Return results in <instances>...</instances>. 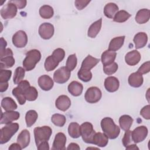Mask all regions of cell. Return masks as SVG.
<instances>
[{
    "instance_id": "obj_10",
    "label": "cell",
    "mask_w": 150,
    "mask_h": 150,
    "mask_svg": "<svg viewBox=\"0 0 150 150\" xmlns=\"http://www.w3.org/2000/svg\"><path fill=\"white\" fill-rule=\"evenodd\" d=\"M12 43L18 48L25 47L28 43V36L25 31L20 30L17 31L12 36Z\"/></svg>"
},
{
    "instance_id": "obj_17",
    "label": "cell",
    "mask_w": 150,
    "mask_h": 150,
    "mask_svg": "<svg viewBox=\"0 0 150 150\" xmlns=\"http://www.w3.org/2000/svg\"><path fill=\"white\" fill-rule=\"evenodd\" d=\"M141 56L138 51L134 50L128 52L125 56V61L126 63L129 66H135L137 64L140 60Z\"/></svg>"
},
{
    "instance_id": "obj_36",
    "label": "cell",
    "mask_w": 150,
    "mask_h": 150,
    "mask_svg": "<svg viewBox=\"0 0 150 150\" xmlns=\"http://www.w3.org/2000/svg\"><path fill=\"white\" fill-rule=\"evenodd\" d=\"M131 15L125 10H121L118 11L113 18V21L118 23H122L127 21Z\"/></svg>"
},
{
    "instance_id": "obj_29",
    "label": "cell",
    "mask_w": 150,
    "mask_h": 150,
    "mask_svg": "<svg viewBox=\"0 0 150 150\" xmlns=\"http://www.w3.org/2000/svg\"><path fill=\"white\" fill-rule=\"evenodd\" d=\"M125 38V36H121L112 39L109 43L108 50L114 52L119 50L124 45Z\"/></svg>"
},
{
    "instance_id": "obj_52",
    "label": "cell",
    "mask_w": 150,
    "mask_h": 150,
    "mask_svg": "<svg viewBox=\"0 0 150 150\" xmlns=\"http://www.w3.org/2000/svg\"><path fill=\"white\" fill-rule=\"evenodd\" d=\"M13 56V52L11 49L7 48L4 52L1 53L0 57L2 58V57H6V56Z\"/></svg>"
},
{
    "instance_id": "obj_42",
    "label": "cell",
    "mask_w": 150,
    "mask_h": 150,
    "mask_svg": "<svg viewBox=\"0 0 150 150\" xmlns=\"http://www.w3.org/2000/svg\"><path fill=\"white\" fill-rule=\"evenodd\" d=\"M77 63V59L76 56V54H72L69 56V57L67 59L66 63V67L68 70H69L70 71L73 70Z\"/></svg>"
},
{
    "instance_id": "obj_3",
    "label": "cell",
    "mask_w": 150,
    "mask_h": 150,
    "mask_svg": "<svg viewBox=\"0 0 150 150\" xmlns=\"http://www.w3.org/2000/svg\"><path fill=\"white\" fill-rule=\"evenodd\" d=\"M19 124L16 122H12L2 127L0 131V144L2 145L7 143L11 139L12 136L16 133L19 129Z\"/></svg>"
},
{
    "instance_id": "obj_57",
    "label": "cell",
    "mask_w": 150,
    "mask_h": 150,
    "mask_svg": "<svg viewBox=\"0 0 150 150\" xmlns=\"http://www.w3.org/2000/svg\"><path fill=\"white\" fill-rule=\"evenodd\" d=\"M125 148L126 149H139V148L137 146L136 144H129L125 147Z\"/></svg>"
},
{
    "instance_id": "obj_41",
    "label": "cell",
    "mask_w": 150,
    "mask_h": 150,
    "mask_svg": "<svg viewBox=\"0 0 150 150\" xmlns=\"http://www.w3.org/2000/svg\"><path fill=\"white\" fill-rule=\"evenodd\" d=\"M78 78L84 82H88L92 79V73L90 70L80 68L77 73Z\"/></svg>"
},
{
    "instance_id": "obj_31",
    "label": "cell",
    "mask_w": 150,
    "mask_h": 150,
    "mask_svg": "<svg viewBox=\"0 0 150 150\" xmlns=\"http://www.w3.org/2000/svg\"><path fill=\"white\" fill-rule=\"evenodd\" d=\"M133 118L128 115H122L119 118V124L120 127L124 131H126L131 128L132 122Z\"/></svg>"
},
{
    "instance_id": "obj_13",
    "label": "cell",
    "mask_w": 150,
    "mask_h": 150,
    "mask_svg": "<svg viewBox=\"0 0 150 150\" xmlns=\"http://www.w3.org/2000/svg\"><path fill=\"white\" fill-rule=\"evenodd\" d=\"M20 114L18 111H6L1 113V124H9L13 121H16L19 118Z\"/></svg>"
},
{
    "instance_id": "obj_1",
    "label": "cell",
    "mask_w": 150,
    "mask_h": 150,
    "mask_svg": "<svg viewBox=\"0 0 150 150\" xmlns=\"http://www.w3.org/2000/svg\"><path fill=\"white\" fill-rule=\"evenodd\" d=\"M101 127L103 132L111 139H115L120 133V127L115 124L114 120L110 117H105L101 121Z\"/></svg>"
},
{
    "instance_id": "obj_58",
    "label": "cell",
    "mask_w": 150,
    "mask_h": 150,
    "mask_svg": "<svg viewBox=\"0 0 150 150\" xmlns=\"http://www.w3.org/2000/svg\"><path fill=\"white\" fill-rule=\"evenodd\" d=\"M99 149V148H93V147H90V148H87V149Z\"/></svg>"
},
{
    "instance_id": "obj_54",
    "label": "cell",
    "mask_w": 150,
    "mask_h": 150,
    "mask_svg": "<svg viewBox=\"0 0 150 150\" xmlns=\"http://www.w3.org/2000/svg\"><path fill=\"white\" fill-rule=\"evenodd\" d=\"M9 150H21L22 148L21 146L17 142L12 144L8 148Z\"/></svg>"
},
{
    "instance_id": "obj_12",
    "label": "cell",
    "mask_w": 150,
    "mask_h": 150,
    "mask_svg": "<svg viewBox=\"0 0 150 150\" xmlns=\"http://www.w3.org/2000/svg\"><path fill=\"white\" fill-rule=\"evenodd\" d=\"M16 13L17 7L9 1L1 9V15L4 19H12L16 15Z\"/></svg>"
},
{
    "instance_id": "obj_33",
    "label": "cell",
    "mask_w": 150,
    "mask_h": 150,
    "mask_svg": "<svg viewBox=\"0 0 150 150\" xmlns=\"http://www.w3.org/2000/svg\"><path fill=\"white\" fill-rule=\"evenodd\" d=\"M68 133L73 138H78L81 136L80 126L77 122H71L68 127Z\"/></svg>"
},
{
    "instance_id": "obj_55",
    "label": "cell",
    "mask_w": 150,
    "mask_h": 150,
    "mask_svg": "<svg viewBox=\"0 0 150 150\" xmlns=\"http://www.w3.org/2000/svg\"><path fill=\"white\" fill-rule=\"evenodd\" d=\"M7 45L6 41L3 38H1V47H0V53L4 52L6 49V46Z\"/></svg>"
},
{
    "instance_id": "obj_48",
    "label": "cell",
    "mask_w": 150,
    "mask_h": 150,
    "mask_svg": "<svg viewBox=\"0 0 150 150\" xmlns=\"http://www.w3.org/2000/svg\"><path fill=\"white\" fill-rule=\"evenodd\" d=\"M140 115L146 120L150 119V105L144 106L140 111Z\"/></svg>"
},
{
    "instance_id": "obj_44",
    "label": "cell",
    "mask_w": 150,
    "mask_h": 150,
    "mask_svg": "<svg viewBox=\"0 0 150 150\" xmlns=\"http://www.w3.org/2000/svg\"><path fill=\"white\" fill-rule=\"evenodd\" d=\"M12 76V71L9 70L1 69L0 71V82H8Z\"/></svg>"
},
{
    "instance_id": "obj_53",
    "label": "cell",
    "mask_w": 150,
    "mask_h": 150,
    "mask_svg": "<svg viewBox=\"0 0 150 150\" xmlns=\"http://www.w3.org/2000/svg\"><path fill=\"white\" fill-rule=\"evenodd\" d=\"M8 82H0V91L1 93L5 91L8 87Z\"/></svg>"
},
{
    "instance_id": "obj_27",
    "label": "cell",
    "mask_w": 150,
    "mask_h": 150,
    "mask_svg": "<svg viewBox=\"0 0 150 150\" xmlns=\"http://www.w3.org/2000/svg\"><path fill=\"white\" fill-rule=\"evenodd\" d=\"M150 18V11L148 9H141L138 11L135 16V21L139 24L146 23Z\"/></svg>"
},
{
    "instance_id": "obj_20",
    "label": "cell",
    "mask_w": 150,
    "mask_h": 150,
    "mask_svg": "<svg viewBox=\"0 0 150 150\" xmlns=\"http://www.w3.org/2000/svg\"><path fill=\"white\" fill-rule=\"evenodd\" d=\"M108 142V138L104 133L96 132L92 139V144L100 147H105Z\"/></svg>"
},
{
    "instance_id": "obj_39",
    "label": "cell",
    "mask_w": 150,
    "mask_h": 150,
    "mask_svg": "<svg viewBox=\"0 0 150 150\" xmlns=\"http://www.w3.org/2000/svg\"><path fill=\"white\" fill-rule=\"evenodd\" d=\"M25 96L26 100L33 101L36 100L38 97V92L35 87L30 86L25 91Z\"/></svg>"
},
{
    "instance_id": "obj_23",
    "label": "cell",
    "mask_w": 150,
    "mask_h": 150,
    "mask_svg": "<svg viewBox=\"0 0 150 150\" xmlns=\"http://www.w3.org/2000/svg\"><path fill=\"white\" fill-rule=\"evenodd\" d=\"M117 53L115 52L106 50L101 54V60L103 66H107L114 62L116 58Z\"/></svg>"
},
{
    "instance_id": "obj_35",
    "label": "cell",
    "mask_w": 150,
    "mask_h": 150,
    "mask_svg": "<svg viewBox=\"0 0 150 150\" xmlns=\"http://www.w3.org/2000/svg\"><path fill=\"white\" fill-rule=\"evenodd\" d=\"M38 114L35 110H30L26 112L25 115V121L28 127H32L36 121Z\"/></svg>"
},
{
    "instance_id": "obj_8",
    "label": "cell",
    "mask_w": 150,
    "mask_h": 150,
    "mask_svg": "<svg viewBox=\"0 0 150 150\" xmlns=\"http://www.w3.org/2000/svg\"><path fill=\"white\" fill-rule=\"evenodd\" d=\"M71 76V71L65 66L61 67L56 70L53 74L54 81L59 84H63L67 82Z\"/></svg>"
},
{
    "instance_id": "obj_21",
    "label": "cell",
    "mask_w": 150,
    "mask_h": 150,
    "mask_svg": "<svg viewBox=\"0 0 150 150\" xmlns=\"http://www.w3.org/2000/svg\"><path fill=\"white\" fill-rule=\"evenodd\" d=\"M133 41L137 49L142 48L145 46L147 43L148 36L145 32H138L134 36Z\"/></svg>"
},
{
    "instance_id": "obj_9",
    "label": "cell",
    "mask_w": 150,
    "mask_h": 150,
    "mask_svg": "<svg viewBox=\"0 0 150 150\" xmlns=\"http://www.w3.org/2000/svg\"><path fill=\"white\" fill-rule=\"evenodd\" d=\"M148 132V128L145 126L137 127L131 132L132 141L135 144L142 142L147 137Z\"/></svg>"
},
{
    "instance_id": "obj_47",
    "label": "cell",
    "mask_w": 150,
    "mask_h": 150,
    "mask_svg": "<svg viewBox=\"0 0 150 150\" xmlns=\"http://www.w3.org/2000/svg\"><path fill=\"white\" fill-rule=\"evenodd\" d=\"M150 70V62L149 61H147L146 62L144 63L138 69L137 72L140 73L141 74H145L148 73Z\"/></svg>"
},
{
    "instance_id": "obj_51",
    "label": "cell",
    "mask_w": 150,
    "mask_h": 150,
    "mask_svg": "<svg viewBox=\"0 0 150 150\" xmlns=\"http://www.w3.org/2000/svg\"><path fill=\"white\" fill-rule=\"evenodd\" d=\"M37 149L38 150H49V145L47 141H43L40 142L37 146Z\"/></svg>"
},
{
    "instance_id": "obj_5",
    "label": "cell",
    "mask_w": 150,
    "mask_h": 150,
    "mask_svg": "<svg viewBox=\"0 0 150 150\" xmlns=\"http://www.w3.org/2000/svg\"><path fill=\"white\" fill-rule=\"evenodd\" d=\"M30 86V83L28 81L22 80L16 87L12 90V94L16 98L20 105H23L25 103L26 99L25 96V93Z\"/></svg>"
},
{
    "instance_id": "obj_56",
    "label": "cell",
    "mask_w": 150,
    "mask_h": 150,
    "mask_svg": "<svg viewBox=\"0 0 150 150\" xmlns=\"http://www.w3.org/2000/svg\"><path fill=\"white\" fill-rule=\"evenodd\" d=\"M67 149H69V150H70V149H73V150H74V149H77V150H79L80 149V146H79V145L76 143H74V142H72V143H70L67 148Z\"/></svg>"
},
{
    "instance_id": "obj_14",
    "label": "cell",
    "mask_w": 150,
    "mask_h": 150,
    "mask_svg": "<svg viewBox=\"0 0 150 150\" xmlns=\"http://www.w3.org/2000/svg\"><path fill=\"white\" fill-rule=\"evenodd\" d=\"M66 137L63 132L57 133L54 137L53 145L52 150H64L66 149Z\"/></svg>"
},
{
    "instance_id": "obj_2",
    "label": "cell",
    "mask_w": 150,
    "mask_h": 150,
    "mask_svg": "<svg viewBox=\"0 0 150 150\" xmlns=\"http://www.w3.org/2000/svg\"><path fill=\"white\" fill-rule=\"evenodd\" d=\"M41 59V53L37 49H32L26 53L22 64L26 71H31L35 69L36 64Z\"/></svg>"
},
{
    "instance_id": "obj_19",
    "label": "cell",
    "mask_w": 150,
    "mask_h": 150,
    "mask_svg": "<svg viewBox=\"0 0 150 150\" xmlns=\"http://www.w3.org/2000/svg\"><path fill=\"white\" fill-rule=\"evenodd\" d=\"M128 84L130 86L135 88L141 87L144 82L142 75L138 72L131 73L128 77Z\"/></svg>"
},
{
    "instance_id": "obj_15",
    "label": "cell",
    "mask_w": 150,
    "mask_h": 150,
    "mask_svg": "<svg viewBox=\"0 0 150 150\" xmlns=\"http://www.w3.org/2000/svg\"><path fill=\"white\" fill-rule=\"evenodd\" d=\"M120 86V82L117 78L114 76H109L105 79L104 87L106 90L113 93L118 90Z\"/></svg>"
},
{
    "instance_id": "obj_24",
    "label": "cell",
    "mask_w": 150,
    "mask_h": 150,
    "mask_svg": "<svg viewBox=\"0 0 150 150\" xmlns=\"http://www.w3.org/2000/svg\"><path fill=\"white\" fill-rule=\"evenodd\" d=\"M102 26V18L93 22L89 27L87 36L91 38H95L100 32Z\"/></svg>"
},
{
    "instance_id": "obj_28",
    "label": "cell",
    "mask_w": 150,
    "mask_h": 150,
    "mask_svg": "<svg viewBox=\"0 0 150 150\" xmlns=\"http://www.w3.org/2000/svg\"><path fill=\"white\" fill-rule=\"evenodd\" d=\"M118 11V6L115 3L110 2L107 4L104 8V15L110 19H113L116 13Z\"/></svg>"
},
{
    "instance_id": "obj_16",
    "label": "cell",
    "mask_w": 150,
    "mask_h": 150,
    "mask_svg": "<svg viewBox=\"0 0 150 150\" xmlns=\"http://www.w3.org/2000/svg\"><path fill=\"white\" fill-rule=\"evenodd\" d=\"M55 105L58 110L62 111H66L71 105L70 99L66 95H61L56 99Z\"/></svg>"
},
{
    "instance_id": "obj_6",
    "label": "cell",
    "mask_w": 150,
    "mask_h": 150,
    "mask_svg": "<svg viewBox=\"0 0 150 150\" xmlns=\"http://www.w3.org/2000/svg\"><path fill=\"white\" fill-rule=\"evenodd\" d=\"M96 131L93 124L89 122H85L80 125L81 137L86 143L92 144V139Z\"/></svg>"
},
{
    "instance_id": "obj_37",
    "label": "cell",
    "mask_w": 150,
    "mask_h": 150,
    "mask_svg": "<svg viewBox=\"0 0 150 150\" xmlns=\"http://www.w3.org/2000/svg\"><path fill=\"white\" fill-rule=\"evenodd\" d=\"M1 69H8L12 67L15 63V60L13 56H6L0 59Z\"/></svg>"
},
{
    "instance_id": "obj_45",
    "label": "cell",
    "mask_w": 150,
    "mask_h": 150,
    "mask_svg": "<svg viewBox=\"0 0 150 150\" xmlns=\"http://www.w3.org/2000/svg\"><path fill=\"white\" fill-rule=\"evenodd\" d=\"M52 55L60 63L64 58L65 52L62 48H57V49L54 50Z\"/></svg>"
},
{
    "instance_id": "obj_43",
    "label": "cell",
    "mask_w": 150,
    "mask_h": 150,
    "mask_svg": "<svg viewBox=\"0 0 150 150\" xmlns=\"http://www.w3.org/2000/svg\"><path fill=\"white\" fill-rule=\"evenodd\" d=\"M118 66L117 63L113 62L110 64L103 66V71L107 75H112L114 74L118 70Z\"/></svg>"
},
{
    "instance_id": "obj_18",
    "label": "cell",
    "mask_w": 150,
    "mask_h": 150,
    "mask_svg": "<svg viewBox=\"0 0 150 150\" xmlns=\"http://www.w3.org/2000/svg\"><path fill=\"white\" fill-rule=\"evenodd\" d=\"M38 84L44 91H49L53 87V80L48 75H42L38 79Z\"/></svg>"
},
{
    "instance_id": "obj_4",
    "label": "cell",
    "mask_w": 150,
    "mask_h": 150,
    "mask_svg": "<svg viewBox=\"0 0 150 150\" xmlns=\"http://www.w3.org/2000/svg\"><path fill=\"white\" fill-rule=\"evenodd\" d=\"M36 146L43 141H48L52 134V129L49 126L36 127L33 131Z\"/></svg>"
},
{
    "instance_id": "obj_38",
    "label": "cell",
    "mask_w": 150,
    "mask_h": 150,
    "mask_svg": "<svg viewBox=\"0 0 150 150\" xmlns=\"http://www.w3.org/2000/svg\"><path fill=\"white\" fill-rule=\"evenodd\" d=\"M25 70L24 68L22 67H18L14 73L13 81L15 84H18L21 81L23 80L25 74Z\"/></svg>"
},
{
    "instance_id": "obj_25",
    "label": "cell",
    "mask_w": 150,
    "mask_h": 150,
    "mask_svg": "<svg viewBox=\"0 0 150 150\" xmlns=\"http://www.w3.org/2000/svg\"><path fill=\"white\" fill-rule=\"evenodd\" d=\"M67 89L72 96L77 97L81 94L83 90V86L80 83L77 81H73L69 84Z\"/></svg>"
},
{
    "instance_id": "obj_34",
    "label": "cell",
    "mask_w": 150,
    "mask_h": 150,
    "mask_svg": "<svg viewBox=\"0 0 150 150\" xmlns=\"http://www.w3.org/2000/svg\"><path fill=\"white\" fill-rule=\"evenodd\" d=\"M59 62L52 56H49L45 60L44 67L46 71H50L54 70L59 65Z\"/></svg>"
},
{
    "instance_id": "obj_46",
    "label": "cell",
    "mask_w": 150,
    "mask_h": 150,
    "mask_svg": "<svg viewBox=\"0 0 150 150\" xmlns=\"http://www.w3.org/2000/svg\"><path fill=\"white\" fill-rule=\"evenodd\" d=\"M131 131L130 130H127L125 131L124 137L122 138V144L123 145L126 147L127 145H128L131 141H132V136H131Z\"/></svg>"
},
{
    "instance_id": "obj_49",
    "label": "cell",
    "mask_w": 150,
    "mask_h": 150,
    "mask_svg": "<svg viewBox=\"0 0 150 150\" xmlns=\"http://www.w3.org/2000/svg\"><path fill=\"white\" fill-rule=\"evenodd\" d=\"M90 2V1L76 0L74 2V4L78 10H82L84 8H86Z\"/></svg>"
},
{
    "instance_id": "obj_7",
    "label": "cell",
    "mask_w": 150,
    "mask_h": 150,
    "mask_svg": "<svg viewBox=\"0 0 150 150\" xmlns=\"http://www.w3.org/2000/svg\"><path fill=\"white\" fill-rule=\"evenodd\" d=\"M102 97V93L100 89L97 87H91L86 91L84 98L86 101L90 104L98 102Z\"/></svg>"
},
{
    "instance_id": "obj_22",
    "label": "cell",
    "mask_w": 150,
    "mask_h": 150,
    "mask_svg": "<svg viewBox=\"0 0 150 150\" xmlns=\"http://www.w3.org/2000/svg\"><path fill=\"white\" fill-rule=\"evenodd\" d=\"M30 140V132L27 129L22 130L20 134L18 135L17 138V142L21 146L22 149L27 147Z\"/></svg>"
},
{
    "instance_id": "obj_26",
    "label": "cell",
    "mask_w": 150,
    "mask_h": 150,
    "mask_svg": "<svg viewBox=\"0 0 150 150\" xmlns=\"http://www.w3.org/2000/svg\"><path fill=\"white\" fill-rule=\"evenodd\" d=\"M100 62V59L95 58L91 55H88L82 62L81 68L90 70L95 67Z\"/></svg>"
},
{
    "instance_id": "obj_50",
    "label": "cell",
    "mask_w": 150,
    "mask_h": 150,
    "mask_svg": "<svg viewBox=\"0 0 150 150\" xmlns=\"http://www.w3.org/2000/svg\"><path fill=\"white\" fill-rule=\"evenodd\" d=\"M9 2L14 4L19 9L24 8L27 4V1L25 0H12Z\"/></svg>"
},
{
    "instance_id": "obj_40",
    "label": "cell",
    "mask_w": 150,
    "mask_h": 150,
    "mask_svg": "<svg viewBox=\"0 0 150 150\" xmlns=\"http://www.w3.org/2000/svg\"><path fill=\"white\" fill-rule=\"evenodd\" d=\"M51 121L56 126L62 127L66 123V119L64 115L60 114H54L51 117Z\"/></svg>"
},
{
    "instance_id": "obj_30",
    "label": "cell",
    "mask_w": 150,
    "mask_h": 150,
    "mask_svg": "<svg viewBox=\"0 0 150 150\" xmlns=\"http://www.w3.org/2000/svg\"><path fill=\"white\" fill-rule=\"evenodd\" d=\"M1 107L5 111H14L17 108L18 105L11 97H6L1 101Z\"/></svg>"
},
{
    "instance_id": "obj_32",
    "label": "cell",
    "mask_w": 150,
    "mask_h": 150,
    "mask_svg": "<svg viewBox=\"0 0 150 150\" xmlns=\"http://www.w3.org/2000/svg\"><path fill=\"white\" fill-rule=\"evenodd\" d=\"M39 15L41 18L48 19L51 18L54 15V11L53 8L48 5H44L39 9Z\"/></svg>"
},
{
    "instance_id": "obj_11",
    "label": "cell",
    "mask_w": 150,
    "mask_h": 150,
    "mask_svg": "<svg viewBox=\"0 0 150 150\" xmlns=\"http://www.w3.org/2000/svg\"><path fill=\"white\" fill-rule=\"evenodd\" d=\"M54 29L52 23L45 22L41 24L39 28L38 32L40 36L45 40L50 39L54 35Z\"/></svg>"
}]
</instances>
